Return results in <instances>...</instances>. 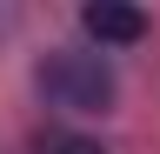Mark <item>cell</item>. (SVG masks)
Masks as SVG:
<instances>
[{"mask_svg": "<svg viewBox=\"0 0 160 154\" xmlns=\"http://www.w3.org/2000/svg\"><path fill=\"white\" fill-rule=\"evenodd\" d=\"M33 81L67 114H107L113 107V67H107V54H93V47H53L47 61L33 67Z\"/></svg>", "mask_w": 160, "mask_h": 154, "instance_id": "6da1fadb", "label": "cell"}, {"mask_svg": "<svg viewBox=\"0 0 160 154\" xmlns=\"http://www.w3.org/2000/svg\"><path fill=\"white\" fill-rule=\"evenodd\" d=\"M80 27H87V40H93L100 54L147 40V13H140V7H120V0H93V7H80Z\"/></svg>", "mask_w": 160, "mask_h": 154, "instance_id": "7a4b0ae2", "label": "cell"}, {"mask_svg": "<svg viewBox=\"0 0 160 154\" xmlns=\"http://www.w3.org/2000/svg\"><path fill=\"white\" fill-rule=\"evenodd\" d=\"M47 154H107V147H100V141H87V134H67V141H53Z\"/></svg>", "mask_w": 160, "mask_h": 154, "instance_id": "3957f363", "label": "cell"}]
</instances>
